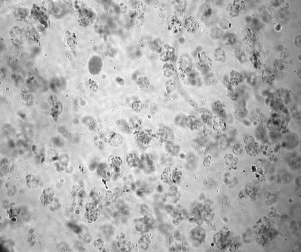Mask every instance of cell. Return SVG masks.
I'll return each instance as SVG.
<instances>
[{
    "label": "cell",
    "mask_w": 301,
    "mask_h": 252,
    "mask_svg": "<svg viewBox=\"0 0 301 252\" xmlns=\"http://www.w3.org/2000/svg\"><path fill=\"white\" fill-rule=\"evenodd\" d=\"M262 79L264 82L266 84L270 85L272 83L274 79V76L272 73L270 71L265 70L263 72Z\"/></svg>",
    "instance_id": "3"
},
{
    "label": "cell",
    "mask_w": 301,
    "mask_h": 252,
    "mask_svg": "<svg viewBox=\"0 0 301 252\" xmlns=\"http://www.w3.org/2000/svg\"><path fill=\"white\" fill-rule=\"evenodd\" d=\"M201 114L202 119L205 123L208 125L212 124L213 118L210 111L206 109H203L201 110Z\"/></svg>",
    "instance_id": "2"
},
{
    "label": "cell",
    "mask_w": 301,
    "mask_h": 252,
    "mask_svg": "<svg viewBox=\"0 0 301 252\" xmlns=\"http://www.w3.org/2000/svg\"><path fill=\"white\" fill-rule=\"evenodd\" d=\"M275 65L277 69L280 70L282 69L284 66L283 61L281 59L276 60L275 62Z\"/></svg>",
    "instance_id": "4"
},
{
    "label": "cell",
    "mask_w": 301,
    "mask_h": 252,
    "mask_svg": "<svg viewBox=\"0 0 301 252\" xmlns=\"http://www.w3.org/2000/svg\"><path fill=\"white\" fill-rule=\"evenodd\" d=\"M213 128L217 133H221L225 131L226 127V124L222 117L219 116H215L213 120Z\"/></svg>",
    "instance_id": "1"
}]
</instances>
